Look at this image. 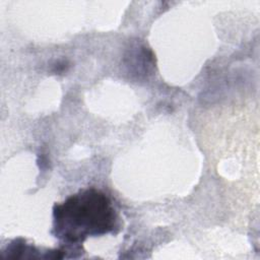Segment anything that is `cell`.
Segmentation results:
<instances>
[{
  "instance_id": "obj_1",
  "label": "cell",
  "mask_w": 260,
  "mask_h": 260,
  "mask_svg": "<svg viewBox=\"0 0 260 260\" xmlns=\"http://www.w3.org/2000/svg\"><path fill=\"white\" fill-rule=\"evenodd\" d=\"M117 228L118 214L112 200L94 188L81 190L53 208V234L66 244H79Z\"/></svg>"
}]
</instances>
